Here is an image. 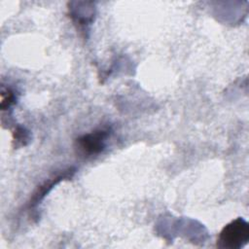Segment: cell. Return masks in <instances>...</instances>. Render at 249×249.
Segmentation results:
<instances>
[{"label":"cell","mask_w":249,"mask_h":249,"mask_svg":"<svg viewBox=\"0 0 249 249\" xmlns=\"http://www.w3.org/2000/svg\"><path fill=\"white\" fill-rule=\"evenodd\" d=\"M249 240V224L243 218H236L227 224L219 233L217 246L224 249H238Z\"/></svg>","instance_id":"obj_1"},{"label":"cell","mask_w":249,"mask_h":249,"mask_svg":"<svg viewBox=\"0 0 249 249\" xmlns=\"http://www.w3.org/2000/svg\"><path fill=\"white\" fill-rule=\"evenodd\" d=\"M109 135L108 129H96L78 137L75 141V148L84 157L98 155L105 149Z\"/></svg>","instance_id":"obj_2"},{"label":"cell","mask_w":249,"mask_h":249,"mask_svg":"<svg viewBox=\"0 0 249 249\" xmlns=\"http://www.w3.org/2000/svg\"><path fill=\"white\" fill-rule=\"evenodd\" d=\"M65 176H66V174H63L62 176H57L55 178H53L50 181L45 182L42 186H40L38 188V190L35 192V194L33 195L32 198L30 199V206H34L35 204H37L43 198V196L46 194H48V192L53 188V186H54L56 183H58L61 180V178H64Z\"/></svg>","instance_id":"obj_3"},{"label":"cell","mask_w":249,"mask_h":249,"mask_svg":"<svg viewBox=\"0 0 249 249\" xmlns=\"http://www.w3.org/2000/svg\"><path fill=\"white\" fill-rule=\"evenodd\" d=\"M16 97L10 89H3L1 92V109L6 110L10 108L14 103H15Z\"/></svg>","instance_id":"obj_4"},{"label":"cell","mask_w":249,"mask_h":249,"mask_svg":"<svg viewBox=\"0 0 249 249\" xmlns=\"http://www.w3.org/2000/svg\"><path fill=\"white\" fill-rule=\"evenodd\" d=\"M28 135L27 132L24 130L22 127H18L14 132H13V140L16 142V146L19 145H24L25 141H27Z\"/></svg>","instance_id":"obj_5"}]
</instances>
